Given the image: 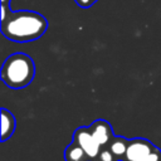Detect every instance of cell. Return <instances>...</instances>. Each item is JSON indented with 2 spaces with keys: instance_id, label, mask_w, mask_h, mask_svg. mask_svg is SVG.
<instances>
[{
  "instance_id": "obj_8",
  "label": "cell",
  "mask_w": 161,
  "mask_h": 161,
  "mask_svg": "<svg viewBox=\"0 0 161 161\" xmlns=\"http://www.w3.org/2000/svg\"><path fill=\"white\" fill-rule=\"evenodd\" d=\"M128 142L130 140L122 137V136H113V138L109 141V143L107 145V147L111 150V152L117 156L121 161L123 160L125 155H126V151H127V147H128Z\"/></svg>"
},
{
  "instance_id": "obj_6",
  "label": "cell",
  "mask_w": 161,
  "mask_h": 161,
  "mask_svg": "<svg viewBox=\"0 0 161 161\" xmlns=\"http://www.w3.org/2000/svg\"><path fill=\"white\" fill-rule=\"evenodd\" d=\"M15 127H16V121L14 114L9 109L3 107L1 108V136H0L1 142H5L14 135Z\"/></svg>"
},
{
  "instance_id": "obj_9",
  "label": "cell",
  "mask_w": 161,
  "mask_h": 161,
  "mask_svg": "<svg viewBox=\"0 0 161 161\" xmlns=\"http://www.w3.org/2000/svg\"><path fill=\"white\" fill-rule=\"evenodd\" d=\"M96 161H121V160L117 156H114L107 146H103L101 152H99V155L97 156Z\"/></svg>"
},
{
  "instance_id": "obj_5",
  "label": "cell",
  "mask_w": 161,
  "mask_h": 161,
  "mask_svg": "<svg viewBox=\"0 0 161 161\" xmlns=\"http://www.w3.org/2000/svg\"><path fill=\"white\" fill-rule=\"evenodd\" d=\"M91 133L94 136V138L99 142V145L107 146L109 143V141L113 138L114 133L112 130V126L109 122H107L106 119H96L94 122H92L88 126Z\"/></svg>"
},
{
  "instance_id": "obj_10",
  "label": "cell",
  "mask_w": 161,
  "mask_h": 161,
  "mask_svg": "<svg viewBox=\"0 0 161 161\" xmlns=\"http://www.w3.org/2000/svg\"><path fill=\"white\" fill-rule=\"evenodd\" d=\"M138 161H161V150L158 147H156L155 151H152L150 155L145 156L143 158H141Z\"/></svg>"
},
{
  "instance_id": "obj_2",
  "label": "cell",
  "mask_w": 161,
  "mask_h": 161,
  "mask_svg": "<svg viewBox=\"0 0 161 161\" xmlns=\"http://www.w3.org/2000/svg\"><path fill=\"white\" fill-rule=\"evenodd\" d=\"M35 77L34 60L25 53L10 54L3 63L0 78L8 88L21 89L29 86Z\"/></svg>"
},
{
  "instance_id": "obj_3",
  "label": "cell",
  "mask_w": 161,
  "mask_h": 161,
  "mask_svg": "<svg viewBox=\"0 0 161 161\" xmlns=\"http://www.w3.org/2000/svg\"><path fill=\"white\" fill-rule=\"evenodd\" d=\"M72 141L77 142L86 151V153L89 156L91 161H96L97 156L99 155V152L102 150V146L94 138V136L91 133L88 126L87 127H78L73 133Z\"/></svg>"
},
{
  "instance_id": "obj_11",
  "label": "cell",
  "mask_w": 161,
  "mask_h": 161,
  "mask_svg": "<svg viewBox=\"0 0 161 161\" xmlns=\"http://www.w3.org/2000/svg\"><path fill=\"white\" fill-rule=\"evenodd\" d=\"M74 1H75V4H77L79 8H82V9H88V8L93 6L98 0H74Z\"/></svg>"
},
{
  "instance_id": "obj_7",
  "label": "cell",
  "mask_w": 161,
  "mask_h": 161,
  "mask_svg": "<svg viewBox=\"0 0 161 161\" xmlns=\"http://www.w3.org/2000/svg\"><path fill=\"white\" fill-rule=\"evenodd\" d=\"M64 160L65 161H91L86 151L74 141H72L64 150Z\"/></svg>"
},
{
  "instance_id": "obj_4",
  "label": "cell",
  "mask_w": 161,
  "mask_h": 161,
  "mask_svg": "<svg viewBox=\"0 0 161 161\" xmlns=\"http://www.w3.org/2000/svg\"><path fill=\"white\" fill-rule=\"evenodd\" d=\"M156 150V146L146 138H132L128 142L126 155L122 161H138Z\"/></svg>"
},
{
  "instance_id": "obj_12",
  "label": "cell",
  "mask_w": 161,
  "mask_h": 161,
  "mask_svg": "<svg viewBox=\"0 0 161 161\" xmlns=\"http://www.w3.org/2000/svg\"><path fill=\"white\" fill-rule=\"evenodd\" d=\"M1 1V5H5V6H9L10 4V0H0Z\"/></svg>"
},
{
  "instance_id": "obj_1",
  "label": "cell",
  "mask_w": 161,
  "mask_h": 161,
  "mask_svg": "<svg viewBox=\"0 0 161 161\" xmlns=\"http://www.w3.org/2000/svg\"><path fill=\"white\" fill-rule=\"evenodd\" d=\"M48 29V20L33 10H8L6 18L1 20L0 30L3 35L13 42L26 43L39 39Z\"/></svg>"
}]
</instances>
